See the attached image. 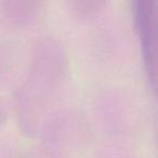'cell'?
Segmentation results:
<instances>
[{
  "instance_id": "obj_1",
  "label": "cell",
  "mask_w": 158,
  "mask_h": 158,
  "mask_svg": "<svg viewBox=\"0 0 158 158\" xmlns=\"http://www.w3.org/2000/svg\"><path fill=\"white\" fill-rule=\"evenodd\" d=\"M1 7L10 22L27 25L39 13L41 0H1Z\"/></svg>"
}]
</instances>
